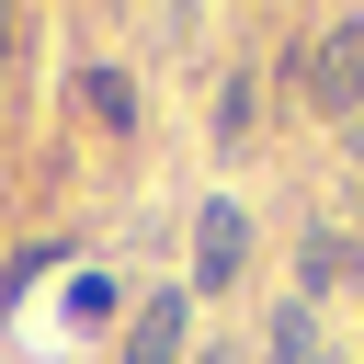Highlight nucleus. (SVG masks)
Here are the masks:
<instances>
[{
    "label": "nucleus",
    "instance_id": "1",
    "mask_svg": "<svg viewBox=\"0 0 364 364\" xmlns=\"http://www.w3.org/2000/svg\"><path fill=\"white\" fill-rule=\"evenodd\" d=\"M284 91L307 102V114H330V125H353L364 114V11H341V23H318L296 57H284Z\"/></svg>",
    "mask_w": 364,
    "mask_h": 364
},
{
    "label": "nucleus",
    "instance_id": "2",
    "mask_svg": "<svg viewBox=\"0 0 364 364\" xmlns=\"http://www.w3.org/2000/svg\"><path fill=\"white\" fill-rule=\"evenodd\" d=\"M250 239H262L250 205H239V193H205V205H193V273H182V284H193V296H228V284L250 273Z\"/></svg>",
    "mask_w": 364,
    "mask_h": 364
},
{
    "label": "nucleus",
    "instance_id": "3",
    "mask_svg": "<svg viewBox=\"0 0 364 364\" xmlns=\"http://www.w3.org/2000/svg\"><path fill=\"white\" fill-rule=\"evenodd\" d=\"M114 364H193V284H148L114 330Z\"/></svg>",
    "mask_w": 364,
    "mask_h": 364
},
{
    "label": "nucleus",
    "instance_id": "4",
    "mask_svg": "<svg viewBox=\"0 0 364 364\" xmlns=\"http://www.w3.org/2000/svg\"><path fill=\"white\" fill-rule=\"evenodd\" d=\"M353 284H364V239H353V228H307V239H296V307L353 296Z\"/></svg>",
    "mask_w": 364,
    "mask_h": 364
},
{
    "label": "nucleus",
    "instance_id": "5",
    "mask_svg": "<svg viewBox=\"0 0 364 364\" xmlns=\"http://www.w3.org/2000/svg\"><path fill=\"white\" fill-rule=\"evenodd\" d=\"M68 91H80V114H102L114 136H136V80H125L114 57H80V68H68Z\"/></svg>",
    "mask_w": 364,
    "mask_h": 364
},
{
    "label": "nucleus",
    "instance_id": "6",
    "mask_svg": "<svg viewBox=\"0 0 364 364\" xmlns=\"http://www.w3.org/2000/svg\"><path fill=\"white\" fill-rule=\"evenodd\" d=\"M57 318H68V330H125V284H114V273H68Z\"/></svg>",
    "mask_w": 364,
    "mask_h": 364
},
{
    "label": "nucleus",
    "instance_id": "7",
    "mask_svg": "<svg viewBox=\"0 0 364 364\" xmlns=\"http://www.w3.org/2000/svg\"><path fill=\"white\" fill-rule=\"evenodd\" d=\"M262 364H318V307H296V296H284V307L262 318Z\"/></svg>",
    "mask_w": 364,
    "mask_h": 364
},
{
    "label": "nucleus",
    "instance_id": "8",
    "mask_svg": "<svg viewBox=\"0 0 364 364\" xmlns=\"http://www.w3.org/2000/svg\"><path fill=\"white\" fill-rule=\"evenodd\" d=\"M250 125H262V68H228V91H216V148H250Z\"/></svg>",
    "mask_w": 364,
    "mask_h": 364
},
{
    "label": "nucleus",
    "instance_id": "9",
    "mask_svg": "<svg viewBox=\"0 0 364 364\" xmlns=\"http://www.w3.org/2000/svg\"><path fill=\"white\" fill-rule=\"evenodd\" d=\"M11 46H23V11H0V91H11Z\"/></svg>",
    "mask_w": 364,
    "mask_h": 364
},
{
    "label": "nucleus",
    "instance_id": "10",
    "mask_svg": "<svg viewBox=\"0 0 364 364\" xmlns=\"http://www.w3.org/2000/svg\"><path fill=\"white\" fill-rule=\"evenodd\" d=\"M341 159H353V171H364V114H353V125H341Z\"/></svg>",
    "mask_w": 364,
    "mask_h": 364
},
{
    "label": "nucleus",
    "instance_id": "11",
    "mask_svg": "<svg viewBox=\"0 0 364 364\" xmlns=\"http://www.w3.org/2000/svg\"><path fill=\"white\" fill-rule=\"evenodd\" d=\"M193 364H239V353H228V341H205V353H193Z\"/></svg>",
    "mask_w": 364,
    "mask_h": 364
},
{
    "label": "nucleus",
    "instance_id": "12",
    "mask_svg": "<svg viewBox=\"0 0 364 364\" xmlns=\"http://www.w3.org/2000/svg\"><path fill=\"white\" fill-rule=\"evenodd\" d=\"M318 364H341V353H318Z\"/></svg>",
    "mask_w": 364,
    "mask_h": 364
},
{
    "label": "nucleus",
    "instance_id": "13",
    "mask_svg": "<svg viewBox=\"0 0 364 364\" xmlns=\"http://www.w3.org/2000/svg\"><path fill=\"white\" fill-rule=\"evenodd\" d=\"M353 239H364V228H353Z\"/></svg>",
    "mask_w": 364,
    "mask_h": 364
}]
</instances>
